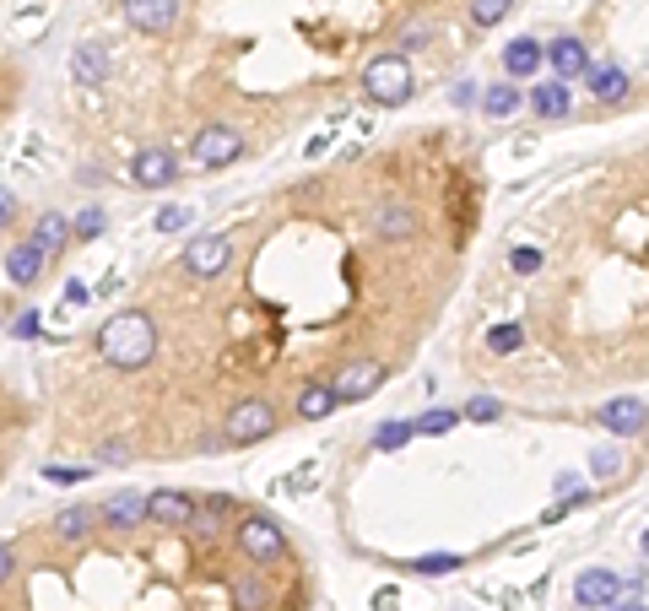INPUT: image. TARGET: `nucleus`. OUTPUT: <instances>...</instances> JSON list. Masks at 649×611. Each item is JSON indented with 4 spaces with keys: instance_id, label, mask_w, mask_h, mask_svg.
<instances>
[{
    "instance_id": "1",
    "label": "nucleus",
    "mask_w": 649,
    "mask_h": 611,
    "mask_svg": "<svg viewBox=\"0 0 649 611\" xmlns=\"http://www.w3.org/2000/svg\"><path fill=\"white\" fill-rule=\"evenodd\" d=\"M98 357L119 374H141L157 363V320L147 309H119L98 330Z\"/></svg>"
},
{
    "instance_id": "2",
    "label": "nucleus",
    "mask_w": 649,
    "mask_h": 611,
    "mask_svg": "<svg viewBox=\"0 0 649 611\" xmlns=\"http://www.w3.org/2000/svg\"><path fill=\"white\" fill-rule=\"evenodd\" d=\"M363 92H368V103H384V109L406 103L417 92L412 60H406V55H374L363 65Z\"/></svg>"
},
{
    "instance_id": "3",
    "label": "nucleus",
    "mask_w": 649,
    "mask_h": 611,
    "mask_svg": "<svg viewBox=\"0 0 649 611\" xmlns=\"http://www.w3.org/2000/svg\"><path fill=\"white\" fill-rule=\"evenodd\" d=\"M282 428V417H276V406L266 395H244L228 417H222V438L217 444H260V438H271Z\"/></svg>"
},
{
    "instance_id": "4",
    "label": "nucleus",
    "mask_w": 649,
    "mask_h": 611,
    "mask_svg": "<svg viewBox=\"0 0 649 611\" xmlns=\"http://www.w3.org/2000/svg\"><path fill=\"white\" fill-rule=\"evenodd\" d=\"M228 265H233V238L228 233H201V238H190L184 255H179V271L190 276V282H217Z\"/></svg>"
},
{
    "instance_id": "5",
    "label": "nucleus",
    "mask_w": 649,
    "mask_h": 611,
    "mask_svg": "<svg viewBox=\"0 0 649 611\" xmlns=\"http://www.w3.org/2000/svg\"><path fill=\"white\" fill-rule=\"evenodd\" d=\"M238 552H244L255 568H271V563H282V557H287V536H282V525L260 520V514H249V520H238Z\"/></svg>"
},
{
    "instance_id": "6",
    "label": "nucleus",
    "mask_w": 649,
    "mask_h": 611,
    "mask_svg": "<svg viewBox=\"0 0 649 611\" xmlns=\"http://www.w3.org/2000/svg\"><path fill=\"white\" fill-rule=\"evenodd\" d=\"M190 152H195L201 168H222V163H238V157H244V136H238V125H206V130H195Z\"/></svg>"
},
{
    "instance_id": "7",
    "label": "nucleus",
    "mask_w": 649,
    "mask_h": 611,
    "mask_svg": "<svg viewBox=\"0 0 649 611\" xmlns=\"http://www.w3.org/2000/svg\"><path fill=\"white\" fill-rule=\"evenodd\" d=\"M119 6H125L130 28L147 33V38L168 33V28H174V17H179V0H119Z\"/></svg>"
},
{
    "instance_id": "8",
    "label": "nucleus",
    "mask_w": 649,
    "mask_h": 611,
    "mask_svg": "<svg viewBox=\"0 0 649 611\" xmlns=\"http://www.w3.org/2000/svg\"><path fill=\"white\" fill-rule=\"evenodd\" d=\"M109 44H76V55H71V76H76V87H109Z\"/></svg>"
},
{
    "instance_id": "9",
    "label": "nucleus",
    "mask_w": 649,
    "mask_h": 611,
    "mask_svg": "<svg viewBox=\"0 0 649 611\" xmlns=\"http://www.w3.org/2000/svg\"><path fill=\"white\" fill-rule=\"evenodd\" d=\"M130 179L147 184V190H168L179 174H174V157H168L163 146H147V152H136V163H130Z\"/></svg>"
},
{
    "instance_id": "10",
    "label": "nucleus",
    "mask_w": 649,
    "mask_h": 611,
    "mask_svg": "<svg viewBox=\"0 0 649 611\" xmlns=\"http://www.w3.org/2000/svg\"><path fill=\"white\" fill-rule=\"evenodd\" d=\"M617 595H622V579L606 574V568H590V574H579V584H574L579 606H612Z\"/></svg>"
},
{
    "instance_id": "11",
    "label": "nucleus",
    "mask_w": 649,
    "mask_h": 611,
    "mask_svg": "<svg viewBox=\"0 0 649 611\" xmlns=\"http://www.w3.org/2000/svg\"><path fill=\"white\" fill-rule=\"evenodd\" d=\"M190 514H195V498L174 493V487H163V493L147 498V520H157V525H190Z\"/></svg>"
},
{
    "instance_id": "12",
    "label": "nucleus",
    "mask_w": 649,
    "mask_h": 611,
    "mask_svg": "<svg viewBox=\"0 0 649 611\" xmlns=\"http://www.w3.org/2000/svg\"><path fill=\"white\" fill-rule=\"evenodd\" d=\"M98 514H103V525H109V530H136L141 520H147V498H141V493H114Z\"/></svg>"
},
{
    "instance_id": "13",
    "label": "nucleus",
    "mask_w": 649,
    "mask_h": 611,
    "mask_svg": "<svg viewBox=\"0 0 649 611\" xmlns=\"http://www.w3.org/2000/svg\"><path fill=\"white\" fill-rule=\"evenodd\" d=\"M44 260H49V255H44V249H38L33 238H28V244H17V249L6 255V276H11L17 287H33L38 276H44Z\"/></svg>"
},
{
    "instance_id": "14",
    "label": "nucleus",
    "mask_w": 649,
    "mask_h": 611,
    "mask_svg": "<svg viewBox=\"0 0 649 611\" xmlns=\"http://www.w3.org/2000/svg\"><path fill=\"white\" fill-rule=\"evenodd\" d=\"M601 422L612 433H639L644 428V401H639V395H617V401L601 406Z\"/></svg>"
},
{
    "instance_id": "15",
    "label": "nucleus",
    "mask_w": 649,
    "mask_h": 611,
    "mask_svg": "<svg viewBox=\"0 0 649 611\" xmlns=\"http://www.w3.org/2000/svg\"><path fill=\"white\" fill-rule=\"evenodd\" d=\"M336 406H341V401H336V390H330V384H303L298 401H293V411H298L303 422H325Z\"/></svg>"
},
{
    "instance_id": "16",
    "label": "nucleus",
    "mask_w": 649,
    "mask_h": 611,
    "mask_svg": "<svg viewBox=\"0 0 649 611\" xmlns=\"http://www.w3.org/2000/svg\"><path fill=\"white\" fill-rule=\"evenodd\" d=\"M547 55L558 65V76H590V49L579 38H558V44H547Z\"/></svg>"
},
{
    "instance_id": "17",
    "label": "nucleus",
    "mask_w": 649,
    "mask_h": 611,
    "mask_svg": "<svg viewBox=\"0 0 649 611\" xmlns=\"http://www.w3.org/2000/svg\"><path fill=\"white\" fill-rule=\"evenodd\" d=\"M503 65H509V76L541 71V44H536V38H514V44L503 49Z\"/></svg>"
},
{
    "instance_id": "18",
    "label": "nucleus",
    "mask_w": 649,
    "mask_h": 611,
    "mask_svg": "<svg viewBox=\"0 0 649 611\" xmlns=\"http://www.w3.org/2000/svg\"><path fill=\"white\" fill-rule=\"evenodd\" d=\"M590 92L601 103H622L628 98V71H622V65H601V71L590 76Z\"/></svg>"
},
{
    "instance_id": "19",
    "label": "nucleus",
    "mask_w": 649,
    "mask_h": 611,
    "mask_svg": "<svg viewBox=\"0 0 649 611\" xmlns=\"http://www.w3.org/2000/svg\"><path fill=\"white\" fill-rule=\"evenodd\" d=\"M233 606L238 611H266L271 606V584L260 579V574H244V579L233 584Z\"/></svg>"
},
{
    "instance_id": "20",
    "label": "nucleus",
    "mask_w": 649,
    "mask_h": 611,
    "mask_svg": "<svg viewBox=\"0 0 649 611\" xmlns=\"http://www.w3.org/2000/svg\"><path fill=\"white\" fill-rule=\"evenodd\" d=\"M568 103H574V98H568V87H563V82H541V87L531 92V109H536L541 119H558V114H568Z\"/></svg>"
},
{
    "instance_id": "21",
    "label": "nucleus",
    "mask_w": 649,
    "mask_h": 611,
    "mask_svg": "<svg viewBox=\"0 0 649 611\" xmlns=\"http://www.w3.org/2000/svg\"><path fill=\"white\" fill-rule=\"evenodd\" d=\"M92 520H98V514L82 509V503H76V509H60V514H55V536H60V541H82L87 530H92Z\"/></svg>"
},
{
    "instance_id": "22",
    "label": "nucleus",
    "mask_w": 649,
    "mask_h": 611,
    "mask_svg": "<svg viewBox=\"0 0 649 611\" xmlns=\"http://www.w3.org/2000/svg\"><path fill=\"white\" fill-rule=\"evenodd\" d=\"M65 238H71V222H65V217H38L33 244L44 249V255H60V249H65Z\"/></svg>"
},
{
    "instance_id": "23",
    "label": "nucleus",
    "mask_w": 649,
    "mask_h": 611,
    "mask_svg": "<svg viewBox=\"0 0 649 611\" xmlns=\"http://www.w3.org/2000/svg\"><path fill=\"white\" fill-rule=\"evenodd\" d=\"M509 11H514V0H466V17L476 22V28H498Z\"/></svg>"
},
{
    "instance_id": "24",
    "label": "nucleus",
    "mask_w": 649,
    "mask_h": 611,
    "mask_svg": "<svg viewBox=\"0 0 649 611\" xmlns=\"http://www.w3.org/2000/svg\"><path fill=\"white\" fill-rule=\"evenodd\" d=\"M509 271H514V276H536V271H541V249H536V244H520V249L509 255Z\"/></svg>"
},
{
    "instance_id": "25",
    "label": "nucleus",
    "mask_w": 649,
    "mask_h": 611,
    "mask_svg": "<svg viewBox=\"0 0 649 611\" xmlns=\"http://www.w3.org/2000/svg\"><path fill=\"white\" fill-rule=\"evenodd\" d=\"M482 103H487V114H498V119H503V114H514V109H520V92H514V87H493Z\"/></svg>"
},
{
    "instance_id": "26",
    "label": "nucleus",
    "mask_w": 649,
    "mask_h": 611,
    "mask_svg": "<svg viewBox=\"0 0 649 611\" xmlns=\"http://www.w3.org/2000/svg\"><path fill=\"white\" fill-rule=\"evenodd\" d=\"M460 422V411H428V417L412 422V433H449Z\"/></svg>"
},
{
    "instance_id": "27",
    "label": "nucleus",
    "mask_w": 649,
    "mask_h": 611,
    "mask_svg": "<svg viewBox=\"0 0 649 611\" xmlns=\"http://www.w3.org/2000/svg\"><path fill=\"white\" fill-rule=\"evenodd\" d=\"M406 438H412V422H384V428L374 433V449H401Z\"/></svg>"
},
{
    "instance_id": "28",
    "label": "nucleus",
    "mask_w": 649,
    "mask_h": 611,
    "mask_svg": "<svg viewBox=\"0 0 649 611\" xmlns=\"http://www.w3.org/2000/svg\"><path fill=\"white\" fill-rule=\"evenodd\" d=\"M417 574H455V568H460V557L455 552H433V557H417Z\"/></svg>"
},
{
    "instance_id": "29",
    "label": "nucleus",
    "mask_w": 649,
    "mask_h": 611,
    "mask_svg": "<svg viewBox=\"0 0 649 611\" xmlns=\"http://www.w3.org/2000/svg\"><path fill=\"white\" fill-rule=\"evenodd\" d=\"M466 417L471 422H493V417H503V406L493 401V395H476V401L466 406Z\"/></svg>"
},
{
    "instance_id": "30",
    "label": "nucleus",
    "mask_w": 649,
    "mask_h": 611,
    "mask_svg": "<svg viewBox=\"0 0 649 611\" xmlns=\"http://www.w3.org/2000/svg\"><path fill=\"white\" fill-rule=\"evenodd\" d=\"M184 222H190V211H184V206H168L163 217H157V228H163V233H179Z\"/></svg>"
},
{
    "instance_id": "31",
    "label": "nucleus",
    "mask_w": 649,
    "mask_h": 611,
    "mask_svg": "<svg viewBox=\"0 0 649 611\" xmlns=\"http://www.w3.org/2000/svg\"><path fill=\"white\" fill-rule=\"evenodd\" d=\"M11 222H17V195L0 190V228H11Z\"/></svg>"
},
{
    "instance_id": "32",
    "label": "nucleus",
    "mask_w": 649,
    "mask_h": 611,
    "mask_svg": "<svg viewBox=\"0 0 649 611\" xmlns=\"http://www.w3.org/2000/svg\"><path fill=\"white\" fill-rule=\"evenodd\" d=\"M11 574H17V547H6V541H0V584H6Z\"/></svg>"
},
{
    "instance_id": "33",
    "label": "nucleus",
    "mask_w": 649,
    "mask_h": 611,
    "mask_svg": "<svg viewBox=\"0 0 649 611\" xmlns=\"http://www.w3.org/2000/svg\"><path fill=\"white\" fill-rule=\"evenodd\" d=\"M44 476H49V482H82L87 471H82V466H49Z\"/></svg>"
},
{
    "instance_id": "34",
    "label": "nucleus",
    "mask_w": 649,
    "mask_h": 611,
    "mask_svg": "<svg viewBox=\"0 0 649 611\" xmlns=\"http://www.w3.org/2000/svg\"><path fill=\"white\" fill-rule=\"evenodd\" d=\"M76 233H82V238H92V233H103V211H87V217L76 222Z\"/></svg>"
},
{
    "instance_id": "35",
    "label": "nucleus",
    "mask_w": 649,
    "mask_h": 611,
    "mask_svg": "<svg viewBox=\"0 0 649 611\" xmlns=\"http://www.w3.org/2000/svg\"><path fill=\"white\" fill-rule=\"evenodd\" d=\"M606 611H644V595H633V601H622V595H617V601L606 606Z\"/></svg>"
}]
</instances>
